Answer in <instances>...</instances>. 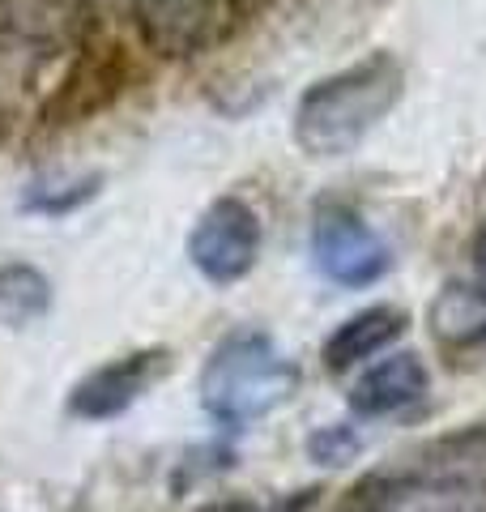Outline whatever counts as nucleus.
<instances>
[{
    "instance_id": "nucleus-1",
    "label": "nucleus",
    "mask_w": 486,
    "mask_h": 512,
    "mask_svg": "<svg viewBox=\"0 0 486 512\" xmlns=\"http://www.w3.org/2000/svg\"><path fill=\"white\" fill-rule=\"evenodd\" d=\"M405 73L397 56L376 52L359 64H346L316 86L303 90L295 107V141L312 158H346L371 137V128L397 107Z\"/></svg>"
},
{
    "instance_id": "nucleus-2",
    "label": "nucleus",
    "mask_w": 486,
    "mask_h": 512,
    "mask_svg": "<svg viewBox=\"0 0 486 512\" xmlns=\"http://www.w3.org/2000/svg\"><path fill=\"white\" fill-rule=\"evenodd\" d=\"M299 389V367L282 355V346L265 329H235L209 350L201 372V406L214 423L248 431L286 406Z\"/></svg>"
},
{
    "instance_id": "nucleus-3",
    "label": "nucleus",
    "mask_w": 486,
    "mask_h": 512,
    "mask_svg": "<svg viewBox=\"0 0 486 512\" xmlns=\"http://www.w3.org/2000/svg\"><path fill=\"white\" fill-rule=\"evenodd\" d=\"M188 256H192V265L218 286L248 278L256 269V256H261V218L252 214L248 201L218 197L192 222Z\"/></svg>"
},
{
    "instance_id": "nucleus-4",
    "label": "nucleus",
    "mask_w": 486,
    "mask_h": 512,
    "mask_svg": "<svg viewBox=\"0 0 486 512\" xmlns=\"http://www.w3.org/2000/svg\"><path fill=\"white\" fill-rule=\"evenodd\" d=\"M312 256H316V269L329 282L337 286H371L388 274L393 265V252L388 244L367 227V222L354 214V210H324L312 227Z\"/></svg>"
},
{
    "instance_id": "nucleus-5",
    "label": "nucleus",
    "mask_w": 486,
    "mask_h": 512,
    "mask_svg": "<svg viewBox=\"0 0 486 512\" xmlns=\"http://www.w3.org/2000/svg\"><path fill=\"white\" fill-rule=\"evenodd\" d=\"M167 372V350H133V355H120L103 367H94V372L77 384L69 393V410L77 419H116L124 414L128 406L141 402V393L150 389V384Z\"/></svg>"
},
{
    "instance_id": "nucleus-6",
    "label": "nucleus",
    "mask_w": 486,
    "mask_h": 512,
    "mask_svg": "<svg viewBox=\"0 0 486 512\" xmlns=\"http://www.w3.org/2000/svg\"><path fill=\"white\" fill-rule=\"evenodd\" d=\"M423 393H427L423 359L414 350H401V355L384 359L359 376V384L350 389V410L363 414V419H380V414H397L405 406L423 402Z\"/></svg>"
},
{
    "instance_id": "nucleus-7",
    "label": "nucleus",
    "mask_w": 486,
    "mask_h": 512,
    "mask_svg": "<svg viewBox=\"0 0 486 512\" xmlns=\"http://www.w3.org/2000/svg\"><path fill=\"white\" fill-rule=\"evenodd\" d=\"M405 329V312L397 308H367V312H354L350 320H342L329 338H324V367L329 372H350V367H359L363 359L380 355L384 346H393Z\"/></svg>"
},
{
    "instance_id": "nucleus-8",
    "label": "nucleus",
    "mask_w": 486,
    "mask_h": 512,
    "mask_svg": "<svg viewBox=\"0 0 486 512\" xmlns=\"http://www.w3.org/2000/svg\"><path fill=\"white\" fill-rule=\"evenodd\" d=\"M427 325L444 346H486V286L448 282L427 308Z\"/></svg>"
},
{
    "instance_id": "nucleus-9",
    "label": "nucleus",
    "mask_w": 486,
    "mask_h": 512,
    "mask_svg": "<svg viewBox=\"0 0 486 512\" xmlns=\"http://www.w3.org/2000/svg\"><path fill=\"white\" fill-rule=\"evenodd\" d=\"M47 308H52V282L43 278V269L26 261L0 265V325H35L39 316H47Z\"/></svg>"
},
{
    "instance_id": "nucleus-10",
    "label": "nucleus",
    "mask_w": 486,
    "mask_h": 512,
    "mask_svg": "<svg viewBox=\"0 0 486 512\" xmlns=\"http://www.w3.org/2000/svg\"><path fill=\"white\" fill-rule=\"evenodd\" d=\"M307 453L324 466H346V461L359 453V436L346 427V423H333V427H320L312 440H307Z\"/></svg>"
},
{
    "instance_id": "nucleus-11",
    "label": "nucleus",
    "mask_w": 486,
    "mask_h": 512,
    "mask_svg": "<svg viewBox=\"0 0 486 512\" xmlns=\"http://www.w3.org/2000/svg\"><path fill=\"white\" fill-rule=\"evenodd\" d=\"M197 512H252L243 500H218V504H205V508H197Z\"/></svg>"
},
{
    "instance_id": "nucleus-12",
    "label": "nucleus",
    "mask_w": 486,
    "mask_h": 512,
    "mask_svg": "<svg viewBox=\"0 0 486 512\" xmlns=\"http://www.w3.org/2000/svg\"><path fill=\"white\" fill-rule=\"evenodd\" d=\"M474 265H478V274H486V227L474 235Z\"/></svg>"
},
{
    "instance_id": "nucleus-13",
    "label": "nucleus",
    "mask_w": 486,
    "mask_h": 512,
    "mask_svg": "<svg viewBox=\"0 0 486 512\" xmlns=\"http://www.w3.org/2000/svg\"><path fill=\"white\" fill-rule=\"evenodd\" d=\"M346 512H384V508H380V500H359V504H350Z\"/></svg>"
}]
</instances>
